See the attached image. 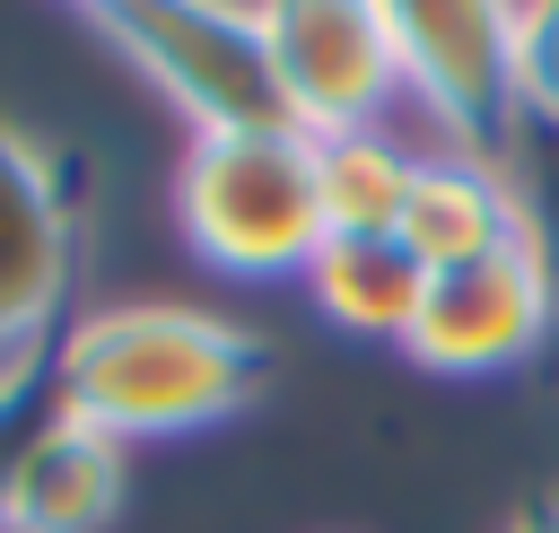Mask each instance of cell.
<instances>
[{
  "mask_svg": "<svg viewBox=\"0 0 559 533\" xmlns=\"http://www.w3.org/2000/svg\"><path fill=\"white\" fill-rule=\"evenodd\" d=\"M262 384V350L201 306H96L61 332L52 350V411L105 428L114 446L131 437H175V428H210L227 419L245 393Z\"/></svg>",
  "mask_w": 559,
  "mask_h": 533,
  "instance_id": "obj_1",
  "label": "cell"
},
{
  "mask_svg": "<svg viewBox=\"0 0 559 533\" xmlns=\"http://www.w3.org/2000/svg\"><path fill=\"white\" fill-rule=\"evenodd\" d=\"M175 227L210 271L288 280L323 253V192L306 131H210L175 157Z\"/></svg>",
  "mask_w": 559,
  "mask_h": 533,
  "instance_id": "obj_2",
  "label": "cell"
},
{
  "mask_svg": "<svg viewBox=\"0 0 559 533\" xmlns=\"http://www.w3.org/2000/svg\"><path fill=\"white\" fill-rule=\"evenodd\" d=\"M96 35H114L148 70V87L192 122V140H210V131H288L271 44H262V9H218V0L96 9Z\"/></svg>",
  "mask_w": 559,
  "mask_h": 533,
  "instance_id": "obj_3",
  "label": "cell"
},
{
  "mask_svg": "<svg viewBox=\"0 0 559 533\" xmlns=\"http://www.w3.org/2000/svg\"><path fill=\"white\" fill-rule=\"evenodd\" d=\"M280 114L306 140L376 131L384 105L402 96V52H393V9L367 0H280L262 9Z\"/></svg>",
  "mask_w": 559,
  "mask_h": 533,
  "instance_id": "obj_4",
  "label": "cell"
},
{
  "mask_svg": "<svg viewBox=\"0 0 559 533\" xmlns=\"http://www.w3.org/2000/svg\"><path fill=\"white\" fill-rule=\"evenodd\" d=\"M402 96L428 105L445 149L489 157L498 131L524 122V9L454 0V9H393Z\"/></svg>",
  "mask_w": 559,
  "mask_h": 533,
  "instance_id": "obj_5",
  "label": "cell"
},
{
  "mask_svg": "<svg viewBox=\"0 0 559 533\" xmlns=\"http://www.w3.org/2000/svg\"><path fill=\"white\" fill-rule=\"evenodd\" d=\"M79 271V201L52 149L0 114V367H26Z\"/></svg>",
  "mask_w": 559,
  "mask_h": 533,
  "instance_id": "obj_6",
  "label": "cell"
},
{
  "mask_svg": "<svg viewBox=\"0 0 559 533\" xmlns=\"http://www.w3.org/2000/svg\"><path fill=\"white\" fill-rule=\"evenodd\" d=\"M542 332H550V262L524 236V245H498L480 262L428 271V297H419V323L402 350L437 376H498Z\"/></svg>",
  "mask_w": 559,
  "mask_h": 533,
  "instance_id": "obj_7",
  "label": "cell"
},
{
  "mask_svg": "<svg viewBox=\"0 0 559 533\" xmlns=\"http://www.w3.org/2000/svg\"><path fill=\"white\" fill-rule=\"evenodd\" d=\"M393 236L419 253V271H454V262H480V253H498V245H524L533 227H524L515 183H507L489 157H472V149H428V157L411 166V201H402Z\"/></svg>",
  "mask_w": 559,
  "mask_h": 533,
  "instance_id": "obj_8",
  "label": "cell"
},
{
  "mask_svg": "<svg viewBox=\"0 0 559 533\" xmlns=\"http://www.w3.org/2000/svg\"><path fill=\"white\" fill-rule=\"evenodd\" d=\"M122 507V446L87 419H44V437L26 446L0 533H105V516Z\"/></svg>",
  "mask_w": 559,
  "mask_h": 533,
  "instance_id": "obj_9",
  "label": "cell"
},
{
  "mask_svg": "<svg viewBox=\"0 0 559 533\" xmlns=\"http://www.w3.org/2000/svg\"><path fill=\"white\" fill-rule=\"evenodd\" d=\"M306 288H314V306L341 332H358V341H411L428 271H419V253L402 236H323V253L306 262Z\"/></svg>",
  "mask_w": 559,
  "mask_h": 533,
  "instance_id": "obj_10",
  "label": "cell"
},
{
  "mask_svg": "<svg viewBox=\"0 0 559 533\" xmlns=\"http://www.w3.org/2000/svg\"><path fill=\"white\" fill-rule=\"evenodd\" d=\"M411 149L376 122V131H341L314 140V192H323V227L332 236H393L402 201H411Z\"/></svg>",
  "mask_w": 559,
  "mask_h": 533,
  "instance_id": "obj_11",
  "label": "cell"
},
{
  "mask_svg": "<svg viewBox=\"0 0 559 533\" xmlns=\"http://www.w3.org/2000/svg\"><path fill=\"white\" fill-rule=\"evenodd\" d=\"M524 114L559 131V0L524 9Z\"/></svg>",
  "mask_w": 559,
  "mask_h": 533,
  "instance_id": "obj_12",
  "label": "cell"
},
{
  "mask_svg": "<svg viewBox=\"0 0 559 533\" xmlns=\"http://www.w3.org/2000/svg\"><path fill=\"white\" fill-rule=\"evenodd\" d=\"M26 376H35V358H26V367H0V507H9V481H17L26 446H35L44 419H52V411H26Z\"/></svg>",
  "mask_w": 559,
  "mask_h": 533,
  "instance_id": "obj_13",
  "label": "cell"
},
{
  "mask_svg": "<svg viewBox=\"0 0 559 533\" xmlns=\"http://www.w3.org/2000/svg\"><path fill=\"white\" fill-rule=\"evenodd\" d=\"M515 533H559V498H542V507H524V516H515Z\"/></svg>",
  "mask_w": 559,
  "mask_h": 533,
  "instance_id": "obj_14",
  "label": "cell"
}]
</instances>
